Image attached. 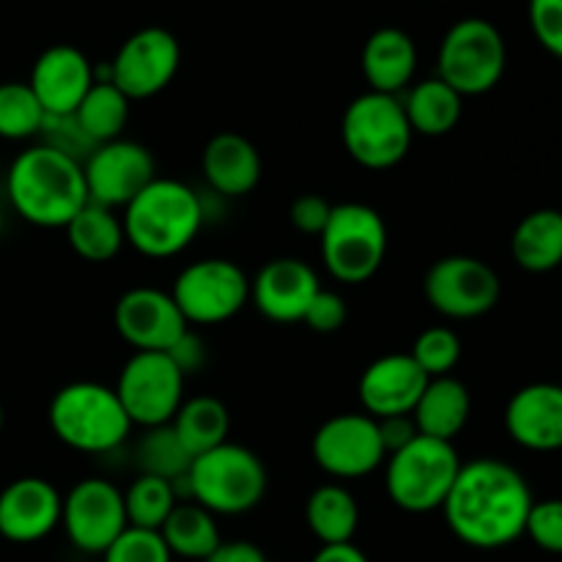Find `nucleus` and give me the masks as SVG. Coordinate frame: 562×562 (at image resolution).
Masks as SVG:
<instances>
[{
	"instance_id": "f257e3e1",
	"label": "nucleus",
	"mask_w": 562,
	"mask_h": 562,
	"mask_svg": "<svg viewBox=\"0 0 562 562\" xmlns=\"http://www.w3.org/2000/svg\"><path fill=\"white\" fill-rule=\"evenodd\" d=\"M532 492L516 467L499 459L461 464L442 505L448 530L472 549H503L525 536Z\"/></svg>"
},
{
	"instance_id": "f03ea898",
	"label": "nucleus",
	"mask_w": 562,
	"mask_h": 562,
	"mask_svg": "<svg viewBox=\"0 0 562 562\" xmlns=\"http://www.w3.org/2000/svg\"><path fill=\"white\" fill-rule=\"evenodd\" d=\"M5 195L25 223L36 228H66L88 203L82 162L47 143L25 148L11 162Z\"/></svg>"
},
{
	"instance_id": "7ed1b4c3",
	"label": "nucleus",
	"mask_w": 562,
	"mask_h": 562,
	"mask_svg": "<svg viewBox=\"0 0 562 562\" xmlns=\"http://www.w3.org/2000/svg\"><path fill=\"white\" fill-rule=\"evenodd\" d=\"M203 201L190 184L179 179H154L124 209L126 245L140 256L162 261L184 252L203 228Z\"/></svg>"
},
{
	"instance_id": "20e7f679",
	"label": "nucleus",
	"mask_w": 562,
	"mask_h": 562,
	"mask_svg": "<svg viewBox=\"0 0 562 562\" xmlns=\"http://www.w3.org/2000/svg\"><path fill=\"white\" fill-rule=\"evenodd\" d=\"M184 497L214 516H241L263 503L269 475L261 456L236 442H223L195 456L181 481Z\"/></svg>"
},
{
	"instance_id": "39448f33",
	"label": "nucleus",
	"mask_w": 562,
	"mask_h": 562,
	"mask_svg": "<svg viewBox=\"0 0 562 562\" xmlns=\"http://www.w3.org/2000/svg\"><path fill=\"white\" fill-rule=\"evenodd\" d=\"M47 420L58 442L88 456L110 453L132 434V420L115 390L99 382L64 384L49 401Z\"/></svg>"
},
{
	"instance_id": "423d86ee",
	"label": "nucleus",
	"mask_w": 562,
	"mask_h": 562,
	"mask_svg": "<svg viewBox=\"0 0 562 562\" xmlns=\"http://www.w3.org/2000/svg\"><path fill=\"white\" fill-rule=\"evenodd\" d=\"M461 464L464 461L453 442L417 434L409 445L387 456V470H384L387 497L406 514L442 510Z\"/></svg>"
},
{
	"instance_id": "0eeeda50",
	"label": "nucleus",
	"mask_w": 562,
	"mask_h": 562,
	"mask_svg": "<svg viewBox=\"0 0 562 562\" xmlns=\"http://www.w3.org/2000/svg\"><path fill=\"white\" fill-rule=\"evenodd\" d=\"M322 261L338 283H368L387 258V225L368 203H335L327 225L318 234Z\"/></svg>"
},
{
	"instance_id": "6e6552de",
	"label": "nucleus",
	"mask_w": 562,
	"mask_h": 562,
	"mask_svg": "<svg viewBox=\"0 0 562 562\" xmlns=\"http://www.w3.org/2000/svg\"><path fill=\"white\" fill-rule=\"evenodd\" d=\"M340 137L357 165L366 170H390L406 159L415 132L398 97L366 91L346 108Z\"/></svg>"
},
{
	"instance_id": "1a4fd4ad",
	"label": "nucleus",
	"mask_w": 562,
	"mask_h": 562,
	"mask_svg": "<svg viewBox=\"0 0 562 562\" xmlns=\"http://www.w3.org/2000/svg\"><path fill=\"white\" fill-rule=\"evenodd\" d=\"M508 66V47L497 25L481 16L459 20L439 44L437 77L459 97H483L499 86Z\"/></svg>"
},
{
	"instance_id": "9d476101",
	"label": "nucleus",
	"mask_w": 562,
	"mask_h": 562,
	"mask_svg": "<svg viewBox=\"0 0 562 562\" xmlns=\"http://www.w3.org/2000/svg\"><path fill=\"white\" fill-rule=\"evenodd\" d=\"M170 296L190 327H212L245 311L250 302V278L228 258H201L176 274Z\"/></svg>"
},
{
	"instance_id": "9b49d317",
	"label": "nucleus",
	"mask_w": 562,
	"mask_h": 562,
	"mask_svg": "<svg viewBox=\"0 0 562 562\" xmlns=\"http://www.w3.org/2000/svg\"><path fill=\"white\" fill-rule=\"evenodd\" d=\"M187 376L168 351H135L124 362L115 382V395L130 415L132 426H168L184 404Z\"/></svg>"
},
{
	"instance_id": "f8f14e48",
	"label": "nucleus",
	"mask_w": 562,
	"mask_h": 562,
	"mask_svg": "<svg viewBox=\"0 0 562 562\" xmlns=\"http://www.w3.org/2000/svg\"><path fill=\"white\" fill-rule=\"evenodd\" d=\"M423 294L445 318L470 322L497 307L503 283L494 267L475 256H445L426 272Z\"/></svg>"
},
{
	"instance_id": "ddd939ff",
	"label": "nucleus",
	"mask_w": 562,
	"mask_h": 562,
	"mask_svg": "<svg viewBox=\"0 0 562 562\" xmlns=\"http://www.w3.org/2000/svg\"><path fill=\"white\" fill-rule=\"evenodd\" d=\"M311 456L318 470L335 481H357L387 461L379 420L366 412H346L324 420L313 434Z\"/></svg>"
},
{
	"instance_id": "4468645a",
	"label": "nucleus",
	"mask_w": 562,
	"mask_h": 562,
	"mask_svg": "<svg viewBox=\"0 0 562 562\" xmlns=\"http://www.w3.org/2000/svg\"><path fill=\"white\" fill-rule=\"evenodd\" d=\"M60 527L77 552L104 554L130 527L124 492L104 477H82L64 494Z\"/></svg>"
},
{
	"instance_id": "2eb2a0df",
	"label": "nucleus",
	"mask_w": 562,
	"mask_h": 562,
	"mask_svg": "<svg viewBox=\"0 0 562 562\" xmlns=\"http://www.w3.org/2000/svg\"><path fill=\"white\" fill-rule=\"evenodd\" d=\"M88 201L104 209H126L154 179L157 162L143 143L119 140L102 143L82 162Z\"/></svg>"
},
{
	"instance_id": "dca6fc26",
	"label": "nucleus",
	"mask_w": 562,
	"mask_h": 562,
	"mask_svg": "<svg viewBox=\"0 0 562 562\" xmlns=\"http://www.w3.org/2000/svg\"><path fill=\"white\" fill-rule=\"evenodd\" d=\"M181 66L179 38L165 27H140L110 60V82L130 102L151 99L173 82Z\"/></svg>"
},
{
	"instance_id": "f3484780",
	"label": "nucleus",
	"mask_w": 562,
	"mask_h": 562,
	"mask_svg": "<svg viewBox=\"0 0 562 562\" xmlns=\"http://www.w3.org/2000/svg\"><path fill=\"white\" fill-rule=\"evenodd\" d=\"M115 333L135 351H170L190 329L170 291L137 285L124 291L113 307Z\"/></svg>"
},
{
	"instance_id": "a211bd4d",
	"label": "nucleus",
	"mask_w": 562,
	"mask_h": 562,
	"mask_svg": "<svg viewBox=\"0 0 562 562\" xmlns=\"http://www.w3.org/2000/svg\"><path fill=\"white\" fill-rule=\"evenodd\" d=\"M316 269L294 256H280L263 263L250 280V302L263 318L274 324H296L318 294Z\"/></svg>"
},
{
	"instance_id": "6ab92c4d",
	"label": "nucleus",
	"mask_w": 562,
	"mask_h": 562,
	"mask_svg": "<svg viewBox=\"0 0 562 562\" xmlns=\"http://www.w3.org/2000/svg\"><path fill=\"white\" fill-rule=\"evenodd\" d=\"M93 82L97 80L88 55L71 44H55L36 58L27 86L49 119H66L75 115Z\"/></svg>"
},
{
	"instance_id": "aec40b11",
	"label": "nucleus",
	"mask_w": 562,
	"mask_h": 562,
	"mask_svg": "<svg viewBox=\"0 0 562 562\" xmlns=\"http://www.w3.org/2000/svg\"><path fill=\"white\" fill-rule=\"evenodd\" d=\"M64 497L44 477H16L0 492V536L11 543L44 541L60 525Z\"/></svg>"
},
{
	"instance_id": "412c9836",
	"label": "nucleus",
	"mask_w": 562,
	"mask_h": 562,
	"mask_svg": "<svg viewBox=\"0 0 562 562\" xmlns=\"http://www.w3.org/2000/svg\"><path fill=\"white\" fill-rule=\"evenodd\" d=\"M426 384L428 376L412 360L409 351L406 355H384L362 371L360 384H357V398H360L362 412L371 415L373 420L412 415Z\"/></svg>"
},
{
	"instance_id": "4be33fe9",
	"label": "nucleus",
	"mask_w": 562,
	"mask_h": 562,
	"mask_svg": "<svg viewBox=\"0 0 562 562\" xmlns=\"http://www.w3.org/2000/svg\"><path fill=\"white\" fill-rule=\"evenodd\" d=\"M505 431L519 448L532 453L562 450V387L536 382L516 390L505 406Z\"/></svg>"
},
{
	"instance_id": "5701e85b",
	"label": "nucleus",
	"mask_w": 562,
	"mask_h": 562,
	"mask_svg": "<svg viewBox=\"0 0 562 562\" xmlns=\"http://www.w3.org/2000/svg\"><path fill=\"white\" fill-rule=\"evenodd\" d=\"M201 170L209 190L223 198H245L258 187L263 162L258 148L236 132H220L201 154Z\"/></svg>"
},
{
	"instance_id": "b1692460",
	"label": "nucleus",
	"mask_w": 562,
	"mask_h": 562,
	"mask_svg": "<svg viewBox=\"0 0 562 562\" xmlns=\"http://www.w3.org/2000/svg\"><path fill=\"white\" fill-rule=\"evenodd\" d=\"M362 75L371 91L398 97L417 71V44L401 27H379L362 47Z\"/></svg>"
},
{
	"instance_id": "393cba45",
	"label": "nucleus",
	"mask_w": 562,
	"mask_h": 562,
	"mask_svg": "<svg viewBox=\"0 0 562 562\" xmlns=\"http://www.w3.org/2000/svg\"><path fill=\"white\" fill-rule=\"evenodd\" d=\"M470 412L472 395L467 384L456 376H439L428 379L420 401L412 409V420L423 437L456 442V437L464 431L467 420H470Z\"/></svg>"
},
{
	"instance_id": "a878e982",
	"label": "nucleus",
	"mask_w": 562,
	"mask_h": 562,
	"mask_svg": "<svg viewBox=\"0 0 562 562\" xmlns=\"http://www.w3.org/2000/svg\"><path fill=\"white\" fill-rule=\"evenodd\" d=\"M510 256L525 272L547 274L562 263V212L536 209L525 214L510 236Z\"/></svg>"
},
{
	"instance_id": "bb28decb",
	"label": "nucleus",
	"mask_w": 562,
	"mask_h": 562,
	"mask_svg": "<svg viewBox=\"0 0 562 562\" xmlns=\"http://www.w3.org/2000/svg\"><path fill=\"white\" fill-rule=\"evenodd\" d=\"M401 102H404V113L409 119L412 132L423 137L450 135L459 126L461 113H464V97H459L439 77L415 82Z\"/></svg>"
},
{
	"instance_id": "cd10ccee",
	"label": "nucleus",
	"mask_w": 562,
	"mask_h": 562,
	"mask_svg": "<svg viewBox=\"0 0 562 562\" xmlns=\"http://www.w3.org/2000/svg\"><path fill=\"white\" fill-rule=\"evenodd\" d=\"M305 521L322 547L351 543L360 527V505L344 483H322L307 497Z\"/></svg>"
},
{
	"instance_id": "c85d7f7f",
	"label": "nucleus",
	"mask_w": 562,
	"mask_h": 562,
	"mask_svg": "<svg viewBox=\"0 0 562 562\" xmlns=\"http://www.w3.org/2000/svg\"><path fill=\"white\" fill-rule=\"evenodd\" d=\"M64 231L75 256L88 263H110L126 245L124 223L119 214L91 201L75 214V220Z\"/></svg>"
},
{
	"instance_id": "c756f323",
	"label": "nucleus",
	"mask_w": 562,
	"mask_h": 562,
	"mask_svg": "<svg viewBox=\"0 0 562 562\" xmlns=\"http://www.w3.org/2000/svg\"><path fill=\"white\" fill-rule=\"evenodd\" d=\"M159 536H162L165 547L170 549L173 558L198 562H206L214 554V549L223 543L217 516L209 514L206 508H201L192 499H181L176 505L168 521L159 527Z\"/></svg>"
},
{
	"instance_id": "7c9ffc66",
	"label": "nucleus",
	"mask_w": 562,
	"mask_h": 562,
	"mask_svg": "<svg viewBox=\"0 0 562 562\" xmlns=\"http://www.w3.org/2000/svg\"><path fill=\"white\" fill-rule=\"evenodd\" d=\"M170 428H173L179 442L187 448V453L195 459V456L228 442V406L220 398H214V395H192V398H184V404L179 406L176 417L170 420Z\"/></svg>"
},
{
	"instance_id": "2f4dec72",
	"label": "nucleus",
	"mask_w": 562,
	"mask_h": 562,
	"mask_svg": "<svg viewBox=\"0 0 562 562\" xmlns=\"http://www.w3.org/2000/svg\"><path fill=\"white\" fill-rule=\"evenodd\" d=\"M130 108L132 102L113 82H93L71 119L91 146H102V143L119 140L130 121Z\"/></svg>"
},
{
	"instance_id": "473e14b6",
	"label": "nucleus",
	"mask_w": 562,
	"mask_h": 562,
	"mask_svg": "<svg viewBox=\"0 0 562 562\" xmlns=\"http://www.w3.org/2000/svg\"><path fill=\"white\" fill-rule=\"evenodd\" d=\"M135 464L140 475L162 477V481H181L192 464V456L187 453L184 445L179 442L176 431L168 426L146 428L135 445Z\"/></svg>"
},
{
	"instance_id": "72a5a7b5",
	"label": "nucleus",
	"mask_w": 562,
	"mask_h": 562,
	"mask_svg": "<svg viewBox=\"0 0 562 562\" xmlns=\"http://www.w3.org/2000/svg\"><path fill=\"white\" fill-rule=\"evenodd\" d=\"M173 483L154 475H137L124 492L126 525L140 527V530H157L168 521L173 508L179 505Z\"/></svg>"
},
{
	"instance_id": "f704fd0d",
	"label": "nucleus",
	"mask_w": 562,
	"mask_h": 562,
	"mask_svg": "<svg viewBox=\"0 0 562 562\" xmlns=\"http://www.w3.org/2000/svg\"><path fill=\"white\" fill-rule=\"evenodd\" d=\"M47 113L27 82H0V137L27 140L44 132Z\"/></svg>"
},
{
	"instance_id": "c9c22d12",
	"label": "nucleus",
	"mask_w": 562,
	"mask_h": 562,
	"mask_svg": "<svg viewBox=\"0 0 562 562\" xmlns=\"http://www.w3.org/2000/svg\"><path fill=\"white\" fill-rule=\"evenodd\" d=\"M409 357L428 379L453 376L461 360V338L450 327H428L415 338Z\"/></svg>"
},
{
	"instance_id": "e433bc0d",
	"label": "nucleus",
	"mask_w": 562,
	"mask_h": 562,
	"mask_svg": "<svg viewBox=\"0 0 562 562\" xmlns=\"http://www.w3.org/2000/svg\"><path fill=\"white\" fill-rule=\"evenodd\" d=\"M104 562H170L173 554L165 547L162 536L157 530H140V527H126L108 552L102 554Z\"/></svg>"
},
{
	"instance_id": "4c0bfd02",
	"label": "nucleus",
	"mask_w": 562,
	"mask_h": 562,
	"mask_svg": "<svg viewBox=\"0 0 562 562\" xmlns=\"http://www.w3.org/2000/svg\"><path fill=\"white\" fill-rule=\"evenodd\" d=\"M525 536L543 552L562 554V499L554 497L532 503Z\"/></svg>"
},
{
	"instance_id": "58836bf2",
	"label": "nucleus",
	"mask_w": 562,
	"mask_h": 562,
	"mask_svg": "<svg viewBox=\"0 0 562 562\" xmlns=\"http://www.w3.org/2000/svg\"><path fill=\"white\" fill-rule=\"evenodd\" d=\"M349 318V307H346V300L333 289H318V294L313 296V302L307 305L305 316H302V324L307 329L318 335H333L338 333L340 327Z\"/></svg>"
},
{
	"instance_id": "ea45409f",
	"label": "nucleus",
	"mask_w": 562,
	"mask_h": 562,
	"mask_svg": "<svg viewBox=\"0 0 562 562\" xmlns=\"http://www.w3.org/2000/svg\"><path fill=\"white\" fill-rule=\"evenodd\" d=\"M530 27L547 53L562 58V0H530Z\"/></svg>"
},
{
	"instance_id": "a19ab883",
	"label": "nucleus",
	"mask_w": 562,
	"mask_h": 562,
	"mask_svg": "<svg viewBox=\"0 0 562 562\" xmlns=\"http://www.w3.org/2000/svg\"><path fill=\"white\" fill-rule=\"evenodd\" d=\"M329 214H333V203L327 198L316 195V192H305V195L294 198L289 209V220L300 234L318 236L327 225Z\"/></svg>"
},
{
	"instance_id": "79ce46f5",
	"label": "nucleus",
	"mask_w": 562,
	"mask_h": 562,
	"mask_svg": "<svg viewBox=\"0 0 562 562\" xmlns=\"http://www.w3.org/2000/svg\"><path fill=\"white\" fill-rule=\"evenodd\" d=\"M168 355H170V360L179 366V371L184 373V376L198 373L203 366H206V344H203L201 335L192 333V329H187V333L181 335L173 346H170Z\"/></svg>"
},
{
	"instance_id": "37998d69",
	"label": "nucleus",
	"mask_w": 562,
	"mask_h": 562,
	"mask_svg": "<svg viewBox=\"0 0 562 562\" xmlns=\"http://www.w3.org/2000/svg\"><path fill=\"white\" fill-rule=\"evenodd\" d=\"M379 434H382V442H384V450L390 453H395V450H401L404 445H409L412 439L417 437V428H415V420H412V415H398V417H384V420H379Z\"/></svg>"
},
{
	"instance_id": "c03bdc74",
	"label": "nucleus",
	"mask_w": 562,
	"mask_h": 562,
	"mask_svg": "<svg viewBox=\"0 0 562 562\" xmlns=\"http://www.w3.org/2000/svg\"><path fill=\"white\" fill-rule=\"evenodd\" d=\"M206 562H267V554L250 541H223Z\"/></svg>"
},
{
	"instance_id": "a18cd8bd",
	"label": "nucleus",
	"mask_w": 562,
	"mask_h": 562,
	"mask_svg": "<svg viewBox=\"0 0 562 562\" xmlns=\"http://www.w3.org/2000/svg\"><path fill=\"white\" fill-rule=\"evenodd\" d=\"M311 562H371L360 547L351 543H335V547H322L313 554Z\"/></svg>"
},
{
	"instance_id": "49530a36",
	"label": "nucleus",
	"mask_w": 562,
	"mask_h": 562,
	"mask_svg": "<svg viewBox=\"0 0 562 562\" xmlns=\"http://www.w3.org/2000/svg\"><path fill=\"white\" fill-rule=\"evenodd\" d=\"M0 431H3V406H0Z\"/></svg>"
},
{
	"instance_id": "de8ad7c7",
	"label": "nucleus",
	"mask_w": 562,
	"mask_h": 562,
	"mask_svg": "<svg viewBox=\"0 0 562 562\" xmlns=\"http://www.w3.org/2000/svg\"><path fill=\"white\" fill-rule=\"evenodd\" d=\"M0 228H3V206H0Z\"/></svg>"
}]
</instances>
